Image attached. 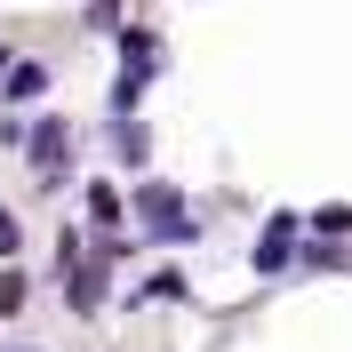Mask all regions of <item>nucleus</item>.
Segmentation results:
<instances>
[{
  "label": "nucleus",
  "instance_id": "1",
  "mask_svg": "<svg viewBox=\"0 0 352 352\" xmlns=\"http://www.w3.org/2000/svg\"><path fill=\"white\" fill-rule=\"evenodd\" d=\"M136 208H144V224H153V232H176V241H192V217H184L176 184H144V200H136Z\"/></svg>",
  "mask_w": 352,
  "mask_h": 352
},
{
  "label": "nucleus",
  "instance_id": "2",
  "mask_svg": "<svg viewBox=\"0 0 352 352\" xmlns=\"http://www.w3.org/2000/svg\"><path fill=\"white\" fill-rule=\"evenodd\" d=\"M65 144H72V136H65V120H41V129H32V168H41L48 184L65 176Z\"/></svg>",
  "mask_w": 352,
  "mask_h": 352
},
{
  "label": "nucleus",
  "instance_id": "3",
  "mask_svg": "<svg viewBox=\"0 0 352 352\" xmlns=\"http://www.w3.org/2000/svg\"><path fill=\"white\" fill-rule=\"evenodd\" d=\"M104 272H112V256L72 264V312H96V305H104Z\"/></svg>",
  "mask_w": 352,
  "mask_h": 352
},
{
  "label": "nucleus",
  "instance_id": "4",
  "mask_svg": "<svg viewBox=\"0 0 352 352\" xmlns=\"http://www.w3.org/2000/svg\"><path fill=\"white\" fill-rule=\"evenodd\" d=\"M288 241H296V217H272V224H264V241H256V272H280V264L296 256Z\"/></svg>",
  "mask_w": 352,
  "mask_h": 352
},
{
  "label": "nucleus",
  "instance_id": "5",
  "mask_svg": "<svg viewBox=\"0 0 352 352\" xmlns=\"http://www.w3.org/2000/svg\"><path fill=\"white\" fill-rule=\"evenodd\" d=\"M0 88H8V96H16V104H24V96H41V88H48V65H32V56H16V65H8V80H0Z\"/></svg>",
  "mask_w": 352,
  "mask_h": 352
},
{
  "label": "nucleus",
  "instance_id": "6",
  "mask_svg": "<svg viewBox=\"0 0 352 352\" xmlns=\"http://www.w3.org/2000/svg\"><path fill=\"white\" fill-rule=\"evenodd\" d=\"M24 305V272H0V312H16Z\"/></svg>",
  "mask_w": 352,
  "mask_h": 352
},
{
  "label": "nucleus",
  "instance_id": "7",
  "mask_svg": "<svg viewBox=\"0 0 352 352\" xmlns=\"http://www.w3.org/2000/svg\"><path fill=\"white\" fill-rule=\"evenodd\" d=\"M112 16H120V0H88V24H96V32H104Z\"/></svg>",
  "mask_w": 352,
  "mask_h": 352
},
{
  "label": "nucleus",
  "instance_id": "8",
  "mask_svg": "<svg viewBox=\"0 0 352 352\" xmlns=\"http://www.w3.org/2000/svg\"><path fill=\"white\" fill-rule=\"evenodd\" d=\"M0 256H16V217L0 208Z\"/></svg>",
  "mask_w": 352,
  "mask_h": 352
},
{
  "label": "nucleus",
  "instance_id": "9",
  "mask_svg": "<svg viewBox=\"0 0 352 352\" xmlns=\"http://www.w3.org/2000/svg\"><path fill=\"white\" fill-rule=\"evenodd\" d=\"M8 65H16V56H8V48H0V80H8Z\"/></svg>",
  "mask_w": 352,
  "mask_h": 352
}]
</instances>
